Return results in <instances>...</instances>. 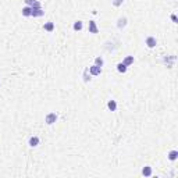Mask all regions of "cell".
Masks as SVG:
<instances>
[{"mask_svg": "<svg viewBox=\"0 0 178 178\" xmlns=\"http://www.w3.org/2000/svg\"><path fill=\"white\" fill-rule=\"evenodd\" d=\"M128 24V18L127 17H120V18L117 19V28L118 29H122V28H125Z\"/></svg>", "mask_w": 178, "mask_h": 178, "instance_id": "obj_4", "label": "cell"}, {"mask_svg": "<svg viewBox=\"0 0 178 178\" xmlns=\"http://www.w3.org/2000/svg\"><path fill=\"white\" fill-rule=\"evenodd\" d=\"M24 1H25V4H26V6L32 7V4H33V3H35L36 0H24Z\"/></svg>", "mask_w": 178, "mask_h": 178, "instance_id": "obj_21", "label": "cell"}, {"mask_svg": "<svg viewBox=\"0 0 178 178\" xmlns=\"http://www.w3.org/2000/svg\"><path fill=\"white\" fill-rule=\"evenodd\" d=\"M170 18L172 19V22H175V24H177V22H178V19H177V15H175V14H171V15H170Z\"/></svg>", "mask_w": 178, "mask_h": 178, "instance_id": "obj_22", "label": "cell"}, {"mask_svg": "<svg viewBox=\"0 0 178 178\" xmlns=\"http://www.w3.org/2000/svg\"><path fill=\"white\" fill-rule=\"evenodd\" d=\"M167 157H168V160H171V161H175L178 159V150H170L168 154H167Z\"/></svg>", "mask_w": 178, "mask_h": 178, "instance_id": "obj_10", "label": "cell"}, {"mask_svg": "<svg viewBox=\"0 0 178 178\" xmlns=\"http://www.w3.org/2000/svg\"><path fill=\"white\" fill-rule=\"evenodd\" d=\"M127 65H125V64H122V63H118L117 64V71H118V72H121V74H124V72H127Z\"/></svg>", "mask_w": 178, "mask_h": 178, "instance_id": "obj_15", "label": "cell"}, {"mask_svg": "<svg viewBox=\"0 0 178 178\" xmlns=\"http://www.w3.org/2000/svg\"><path fill=\"white\" fill-rule=\"evenodd\" d=\"M57 118H58V115H57V113H47V114L44 115V122L47 124V125H53L56 121H57Z\"/></svg>", "mask_w": 178, "mask_h": 178, "instance_id": "obj_1", "label": "cell"}, {"mask_svg": "<svg viewBox=\"0 0 178 178\" xmlns=\"http://www.w3.org/2000/svg\"><path fill=\"white\" fill-rule=\"evenodd\" d=\"M124 1H125V0H111V3H113V6L114 7H120Z\"/></svg>", "mask_w": 178, "mask_h": 178, "instance_id": "obj_19", "label": "cell"}, {"mask_svg": "<svg viewBox=\"0 0 178 178\" xmlns=\"http://www.w3.org/2000/svg\"><path fill=\"white\" fill-rule=\"evenodd\" d=\"M82 78H83V81L85 82H89L90 81V74H89V71H88V68L83 71V74H82Z\"/></svg>", "mask_w": 178, "mask_h": 178, "instance_id": "obj_18", "label": "cell"}, {"mask_svg": "<svg viewBox=\"0 0 178 178\" xmlns=\"http://www.w3.org/2000/svg\"><path fill=\"white\" fill-rule=\"evenodd\" d=\"M145 44H146L149 49H153V47L157 46V39L154 38V36H147V38L145 39Z\"/></svg>", "mask_w": 178, "mask_h": 178, "instance_id": "obj_3", "label": "cell"}, {"mask_svg": "<svg viewBox=\"0 0 178 178\" xmlns=\"http://www.w3.org/2000/svg\"><path fill=\"white\" fill-rule=\"evenodd\" d=\"M88 71H89V74H90V75L97 76V75H100V74H102V67H99V65L93 64V65H90V67L88 68Z\"/></svg>", "mask_w": 178, "mask_h": 178, "instance_id": "obj_2", "label": "cell"}, {"mask_svg": "<svg viewBox=\"0 0 178 178\" xmlns=\"http://www.w3.org/2000/svg\"><path fill=\"white\" fill-rule=\"evenodd\" d=\"M39 142H40L39 136H36V135H35V136H31V138H29V140H28V145H29L31 147H36L39 145Z\"/></svg>", "mask_w": 178, "mask_h": 178, "instance_id": "obj_6", "label": "cell"}, {"mask_svg": "<svg viewBox=\"0 0 178 178\" xmlns=\"http://www.w3.org/2000/svg\"><path fill=\"white\" fill-rule=\"evenodd\" d=\"M43 29L46 32H53V31H54V22H51V21H47V22H44Z\"/></svg>", "mask_w": 178, "mask_h": 178, "instance_id": "obj_8", "label": "cell"}, {"mask_svg": "<svg viewBox=\"0 0 178 178\" xmlns=\"http://www.w3.org/2000/svg\"><path fill=\"white\" fill-rule=\"evenodd\" d=\"M134 60H135V58H134V56H127V57H125L124 60H122V61H121V63L125 64L127 67H129L131 64H134Z\"/></svg>", "mask_w": 178, "mask_h": 178, "instance_id": "obj_13", "label": "cell"}, {"mask_svg": "<svg viewBox=\"0 0 178 178\" xmlns=\"http://www.w3.org/2000/svg\"><path fill=\"white\" fill-rule=\"evenodd\" d=\"M88 31H89V33H97L99 32V28H97V25H96V22L92 19V21H89V28H88Z\"/></svg>", "mask_w": 178, "mask_h": 178, "instance_id": "obj_5", "label": "cell"}, {"mask_svg": "<svg viewBox=\"0 0 178 178\" xmlns=\"http://www.w3.org/2000/svg\"><path fill=\"white\" fill-rule=\"evenodd\" d=\"M142 175H143V177H150V175H152V167H150V165H145V167L142 168Z\"/></svg>", "mask_w": 178, "mask_h": 178, "instance_id": "obj_9", "label": "cell"}, {"mask_svg": "<svg viewBox=\"0 0 178 178\" xmlns=\"http://www.w3.org/2000/svg\"><path fill=\"white\" fill-rule=\"evenodd\" d=\"M95 64L96 65H99V67H103V64H104V60H103L102 56H97L95 58Z\"/></svg>", "mask_w": 178, "mask_h": 178, "instance_id": "obj_17", "label": "cell"}, {"mask_svg": "<svg viewBox=\"0 0 178 178\" xmlns=\"http://www.w3.org/2000/svg\"><path fill=\"white\" fill-rule=\"evenodd\" d=\"M175 61V56H171V57H165L164 63L167 64V67H172V63Z\"/></svg>", "mask_w": 178, "mask_h": 178, "instance_id": "obj_16", "label": "cell"}, {"mask_svg": "<svg viewBox=\"0 0 178 178\" xmlns=\"http://www.w3.org/2000/svg\"><path fill=\"white\" fill-rule=\"evenodd\" d=\"M40 7H42V4L39 3L38 0H36V1H35L33 4H32V8H40Z\"/></svg>", "mask_w": 178, "mask_h": 178, "instance_id": "obj_20", "label": "cell"}, {"mask_svg": "<svg viewBox=\"0 0 178 178\" xmlns=\"http://www.w3.org/2000/svg\"><path fill=\"white\" fill-rule=\"evenodd\" d=\"M21 13H22V15H24V17H31L32 8L29 6H25L24 8H22V11H21Z\"/></svg>", "mask_w": 178, "mask_h": 178, "instance_id": "obj_14", "label": "cell"}, {"mask_svg": "<svg viewBox=\"0 0 178 178\" xmlns=\"http://www.w3.org/2000/svg\"><path fill=\"white\" fill-rule=\"evenodd\" d=\"M82 28H83V22L81 21V19L75 21V22H74V25H72V29H74V31H81Z\"/></svg>", "mask_w": 178, "mask_h": 178, "instance_id": "obj_11", "label": "cell"}, {"mask_svg": "<svg viewBox=\"0 0 178 178\" xmlns=\"http://www.w3.org/2000/svg\"><path fill=\"white\" fill-rule=\"evenodd\" d=\"M107 108L110 110V111H115V110H117V102H115V100H108Z\"/></svg>", "mask_w": 178, "mask_h": 178, "instance_id": "obj_12", "label": "cell"}, {"mask_svg": "<svg viewBox=\"0 0 178 178\" xmlns=\"http://www.w3.org/2000/svg\"><path fill=\"white\" fill-rule=\"evenodd\" d=\"M43 14H44V11H43V8H42V7H40V8H32L31 17H35V18H36V17H42Z\"/></svg>", "mask_w": 178, "mask_h": 178, "instance_id": "obj_7", "label": "cell"}]
</instances>
